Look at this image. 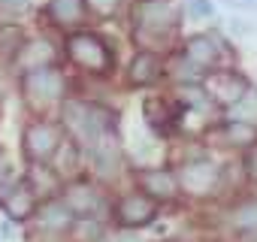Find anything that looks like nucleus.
<instances>
[{
	"instance_id": "obj_1",
	"label": "nucleus",
	"mask_w": 257,
	"mask_h": 242,
	"mask_svg": "<svg viewBox=\"0 0 257 242\" xmlns=\"http://www.w3.org/2000/svg\"><path fill=\"white\" fill-rule=\"evenodd\" d=\"M61 115H64L67 131H70V134L79 140V146L88 149V152L97 149L100 143L112 140V137H109V131H112V115H109L106 109L94 106V103L67 100L64 109H61Z\"/></svg>"
},
{
	"instance_id": "obj_2",
	"label": "nucleus",
	"mask_w": 257,
	"mask_h": 242,
	"mask_svg": "<svg viewBox=\"0 0 257 242\" xmlns=\"http://www.w3.org/2000/svg\"><path fill=\"white\" fill-rule=\"evenodd\" d=\"M137 19H140V40H149V37H167L176 31V7L170 0H143L140 10H137Z\"/></svg>"
},
{
	"instance_id": "obj_3",
	"label": "nucleus",
	"mask_w": 257,
	"mask_h": 242,
	"mask_svg": "<svg viewBox=\"0 0 257 242\" xmlns=\"http://www.w3.org/2000/svg\"><path fill=\"white\" fill-rule=\"evenodd\" d=\"M67 49H70V58L79 67L91 70V73H106L112 67V55H109L106 43L100 37H94V34H76V37H70Z\"/></svg>"
},
{
	"instance_id": "obj_4",
	"label": "nucleus",
	"mask_w": 257,
	"mask_h": 242,
	"mask_svg": "<svg viewBox=\"0 0 257 242\" xmlns=\"http://www.w3.org/2000/svg\"><path fill=\"white\" fill-rule=\"evenodd\" d=\"M64 94V76L52 67H40V70H31L25 76V97L31 103H52Z\"/></svg>"
},
{
	"instance_id": "obj_5",
	"label": "nucleus",
	"mask_w": 257,
	"mask_h": 242,
	"mask_svg": "<svg viewBox=\"0 0 257 242\" xmlns=\"http://www.w3.org/2000/svg\"><path fill=\"white\" fill-rule=\"evenodd\" d=\"M61 146V137H58V128L46 125V121H37L25 131V152L31 161H49Z\"/></svg>"
},
{
	"instance_id": "obj_6",
	"label": "nucleus",
	"mask_w": 257,
	"mask_h": 242,
	"mask_svg": "<svg viewBox=\"0 0 257 242\" xmlns=\"http://www.w3.org/2000/svg\"><path fill=\"white\" fill-rule=\"evenodd\" d=\"M155 215H158V203L152 197H143V194H127L118 203V221L124 227H143Z\"/></svg>"
},
{
	"instance_id": "obj_7",
	"label": "nucleus",
	"mask_w": 257,
	"mask_h": 242,
	"mask_svg": "<svg viewBox=\"0 0 257 242\" xmlns=\"http://www.w3.org/2000/svg\"><path fill=\"white\" fill-rule=\"evenodd\" d=\"M64 206L73 212V215H82V218H91V215H97L100 209H103V197L91 188V185H73L70 191H67V200H64Z\"/></svg>"
},
{
	"instance_id": "obj_8",
	"label": "nucleus",
	"mask_w": 257,
	"mask_h": 242,
	"mask_svg": "<svg viewBox=\"0 0 257 242\" xmlns=\"http://www.w3.org/2000/svg\"><path fill=\"white\" fill-rule=\"evenodd\" d=\"M233 230L242 242H257V200L242 203L233 212Z\"/></svg>"
},
{
	"instance_id": "obj_9",
	"label": "nucleus",
	"mask_w": 257,
	"mask_h": 242,
	"mask_svg": "<svg viewBox=\"0 0 257 242\" xmlns=\"http://www.w3.org/2000/svg\"><path fill=\"white\" fill-rule=\"evenodd\" d=\"M161 76V61L152 52H140L131 64V82L134 85H152Z\"/></svg>"
},
{
	"instance_id": "obj_10",
	"label": "nucleus",
	"mask_w": 257,
	"mask_h": 242,
	"mask_svg": "<svg viewBox=\"0 0 257 242\" xmlns=\"http://www.w3.org/2000/svg\"><path fill=\"white\" fill-rule=\"evenodd\" d=\"M215 179H218V173H215L209 164H191V167H185V173H182V185H185L188 191H194V194L212 188Z\"/></svg>"
},
{
	"instance_id": "obj_11",
	"label": "nucleus",
	"mask_w": 257,
	"mask_h": 242,
	"mask_svg": "<svg viewBox=\"0 0 257 242\" xmlns=\"http://www.w3.org/2000/svg\"><path fill=\"white\" fill-rule=\"evenodd\" d=\"M140 182H143V188H146L149 194H155V197H173V194H176V179H173V173H167V170H146V173L140 176Z\"/></svg>"
},
{
	"instance_id": "obj_12",
	"label": "nucleus",
	"mask_w": 257,
	"mask_h": 242,
	"mask_svg": "<svg viewBox=\"0 0 257 242\" xmlns=\"http://www.w3.org/2000/svg\"><path fill=\"white\" fill-rule=\"evenodd\" d=\"M55 61V49H52V43H46V40H37V43H31L25 52H22V67L31 73V70H40V67H49Z\"/></svg>"
},
{
	"instance_id": "obj_13",
	"label": "nucleus",
	"mask_w": 257,
	"mask_h": 242,
	"mask_svg": "<svg viewBox=\"0 0 257 242\" xmlns=\"http://www.w3.org/2000/svg\"><path fill=\"white\" fill-rule=\"evenodd\" d=\"M13 191V188H10ZM0 200H4V206H7V212L13 215V218H25L28 212H31V206H34V194L28 191V185H19L13 194H7L4 188H0Z\"/></svg>"
},
{
	"instance_id": "obj_14",
	"label": "nucleus",
	"mask_w": 257,
	"mask_h": 242,
	"mask_svg": "<svg viewBox=\"0 0 257 242\" xmlns=\"http://www.w3.org/2000/svg\"><path fill=\"white\" fill-rule=\"evenodd\" d=\"M40 224L46 230H67L73 224V212L64 203H46L40 209Z\"/></svg>"
},
{
	"instance_id": "obj_15",
	"label": "nucleus",
	"mask_w": 257,
	"mask_h": 242,
	"mask_svg": "<svg viewBox=\"0 0 257 242\" xmlns=\"http://www.w3.org/2000/svg\"><path fill=\"white\" fill-rule=\"evenodd\" d=\"M215 58H218V49L209 37H194L188 43V61H194L197 67H209L215 64Z\"/></svg>"
},
{
	"instance_id": "obj_16",
	"label": "nucleus",
	"mask_w": 257,
	"mask_h": 242,
	"mask_svg": "<svg viewBox=\"0 0 257 242\" xmlns=\"http://www.w3.org/2000/svg\"><path fill=\"white\" fill-rule=\"evenodd\" d=\"M49 13L58 25H73L82 19V0H52Z\"/></svg>"
},
{
	"instance_id": "obj_17",
	"label": "nucleus",
	"mask_w": 257,
	"mask_h": 242,
	"mask_svg": "<svg viewBox=\"0 0 257 242\" xmlns=\"http://www.w3.org/2000/svg\"><path fill=\"white\" fill-rule=\"evenodd\" d=\"M227 134H230V140H233V143H251V140L257 137V131H254V128H245L242 121H230Z\"/></svg>"
},
{
	"instance_id": "obj_18",
	"label": "nucleus",
	"mask_w": 257,
	"mask_h": 242,
	"mask_svg": "<svg viewBox=\"0 0 257 242\" xmlns=\"http://www.w3.org/2000/svg\"><path fill=\"white\" fill-rule=\"evenodd\" d=\"M236 115H239L242 121H251V118L257 115V94H251V97H239Z\"/></svg>"
},
{
	"instance_id": "obj_19",
	"label": "nucleus",
	"mask_w": 257,
	"mask_h": 242,
	"mask_svg": "<svg viewBox=\"0 0 257 242\" xmlns=\"http://www.w3.org/2000/svg\"><path fill=\"white\" fill-rule=\"evenodd\" d=\"M58 167H61L64 173H70V170L76 167V149H73L70 143H61V152H58Z\"/></svg>"
},
{
	"instance_id": "obj_20",
	"label": "nucleus",
	"mask_w": 257,
	"mask_h": 242,
	"mask_svg": "<svg viewBox=\"0 0 257 242\" xmlns=\"http://www.w3.org/2000/svg\"><path fill=\"white\" fill-rule=\"evenodd\" d=\"M88 4H91V10L100 13V16H112V13L118 10V0H88Z\"/></svg>"
},
{
	"instance_id": "obj_21",
	"label": "nucleus",
	"mask_w": 257,
	"mask_h": 242,
	"mask_svg": "<svg viewBox=\"0 0 257 242\" xmlns=\"http://www.w3.org/2000/svg\"><path fill=\"white\" fill-rule=\"evenodd\" d=\"M188 7H191V13H194L197 19L212 16V4H209V0H188Z\"/></svg>"
},
{
	"instance_id": "obj_22",
	"label": "nucleus",
	"mask_w": 257,
	"mask_h": 242,
	"mask_svg": "<svg viewBox=\"0 0 257 242\" xmlns=\"http://www.w3.org/2000/svg\"><path fill=\"white\" fill-rule=\"evenodd\" d=\"M0 7L10 10V13H22V10L28 7V0H0Z\"/></svg>"
},
{
	"instance_id": "obj_23",
	"label": "nucleus",
	"mask_w": 257,
	"mask_h": 242,
	"mask_svg": "<svg viewBox=\"0 0 257 242\" xmlns=\"http://www.w3.org/2000/svg\"><path fill=\"white\" fill-rule=\"evenodd\" d=\"M233 31L236 34H251V25L248 22H233Z\"/></svg>"
}]
</instances>
